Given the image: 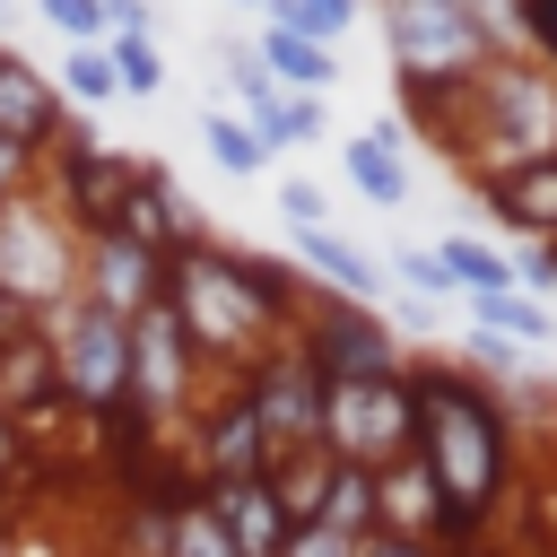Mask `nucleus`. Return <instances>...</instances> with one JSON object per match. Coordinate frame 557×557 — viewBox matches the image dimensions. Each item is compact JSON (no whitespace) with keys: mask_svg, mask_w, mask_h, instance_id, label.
I'll use <instances>...</instances> for the list:
<instances>
[{"mask_svg":"<svg viewBox=\"0 0 557 557\" xmlns=\"http://www.w3.org/2000/svg\"><path fill=\"white\" fill-rule=\"evenodd\" d=\"M409 409H418V470L435 487V531L444 540H479L487 513L505 505V409L453 374V366H418L409 374Z\"/></svg>","mask_w":557,"mask_h":557,"instance_id":"nucleus-1","label":"nucleus"},{"mask_svg":"<svg viewBox=\"0 0 557 557\" xmlns=\"http://www.w3.org/2000/svg\"><path fill=\"white\" fill-rule=\"evenodd\" d=\"M9 470H26V453H17V435L0 426V479H9Z\"/></svg>","mask_w":557,"mask_h":557,"instance_id":"nucleus-40","label":"nucleus"},{"mask_svg":"<svg viewBox=\"0 0 557 557\" xmlns=\"http://www.w3.org/2000/svg\"><path fill=\"white\" fill-rule=\"evenodd\" d=\"M61 418H70V400L52 374V339L26 331L17 348H0V426L17 435V453H35V435H52Z\"/></svg>","mask_w":557,"mask_h":557,"instance_id":"nucleus-13","label":"nucleus"},{"mask_svg":"<svg viewBox=\"0 0 557 557\" xmlns=\"http://www.w3.org/2000/svg\"><path fill=\"white\" fill-rule=\"evenodd\" d=\"M235 392L252 400V418H261V435H270V470H278L287 453H322V374H313L305 348H261V357L235 374Z\"/></svg>","mask_w":557,"mask_h":557,"instance_id":"nucleus-7","label":"nucleus"},{"mask_svg":"<svg viewBox=\"0 0 557 557\" xmlns=\"http://www.w3.org/2000/svg\"><path fill=\"white\" fill-rule=\"evenodd\" d=\"M200 139H209V157H218V174H235V183H252V174L270 165V148H261V131H252L244 113H200Z\"/></svg>","mask_w":557,"mask_h":557,"instance_id":"nucleus-22","label":"nucleus"},{"mask_svg":"<svg viewBox=\"0 0 557 557\" xmlns=\"http://www.w3.org/2000/svg\"><path fill=\"white\" fill-rule=\"evenodd\" d=\"M165 313L183 322V339H191L200 366H235V374L278 339V322H270V305L252 296L244 261H235L226 244H209V235L165 261Z\"/></svg>","mask_w":557,"mask_h":557,"instance_id":"nucleus-2","label":"nucleus"},{"mask_svg":"<svg viewBox=\"0 0 557 557\" xmlns=\"http://www.w3.org/2000/svg\"><path fill=\"white\" fill-rule=\"evenodd\" d=\"M252 61L270 70V87H278V96H322V87L339 78V61H331L322 44H305V35H287V26H261Z\"/></svg>","mask_w":557,"mask_h":557,"instance_id":"nucleus-20","label":"nucleus"},{"mask_svg":"<svg viewBox=\"0 0 557 557\" xmlns=\"http://www.w3.org/2000/svg\"><path fill=\"white\" fill-rule=\"evenodd\" d=\"M226 87H235V104H244V122H261V113L278 104V87H270V70H261L252 52H226Z\"/></svg>","mask_w":557,"mask_h":557,"instance_id":"nucleus-31","label":"nucleus"},{"mask_svg":"<svg viewBox=\"0 0 557 557\" xmlns=\"http://www.w3.org/2000/svg\"><path fill=\"white\" fill-rule=\"evenodd\" d=\"M35 17L70 44H104V0H35Z\"/></svg>","mask_w":557,"mask_h":557,"instance_id":"nucleus-30","label":"nucleus"},{"mask_svg":"<svg viewBox=\"0 0 557 557\" xmlns=\"http://www.w3.org/2000/svg\"><path fill=\"white\" fill-rule=\"evenodd\" d=\"M0 9H9V0H0Z\"/></svg>","mask_w":557,"mask_h":557,"instance_id":"nucleus-42","label":"nucleus"},{"mask_svg":"<svg viewBox=\"0 0 557 557\" xmlns=\"http://www.w3.org/2000/svg\"><path fill=\"white\" fill-rule=\"evenodd\" d=\"M392 270L409 278V296H453V270H444L435 252H418V244H400V252H392Z\"/></svg>","mask_w":557,"mask_h":557,"instance_id":"nucleus-33","label":"nucleus"},{"mask_svg":"<svg viewBox=\"0 0 557 557\" xmlns=\"http://www.w3.org/2000/svg\"><path fill=\"white\" fill-rule=\"evenodd\" d=\"M435 261H444V270H453V287H470V296H505V287H513V261H505L496 244L453 235V244H435Z\"/></svg>","mask_w":557,"mask_h":557,"instance_id":"nucleus-24","label":"nucleus"},{"mask_svg":"<svg viewBox=\"0 0 557 557\" xmlns=\"http://www.w3.org/2000/svg\"><path fill=\"white\" fill-rule=\"evenodd\" d=\"M78 235H70V218L52 209V200H35V191H17L9 209H0V296H17L35 322H52V313H70L78 305Z\"/></svg>","mask_w":557,"mask_h":557,"instance_id":"nucleus-3","label":"nucleus"},{"mask_svg":"<svg viewBox=\"0 0 557 557\" xmlns=\"http://www.w3.org/2000/svg\"><path fill=\"white\" fill-rule=\"evenodd\" d=\"M52 87H61V104H113V96H122V78H113L104 44H70V52H61V70H52Z\"/></svg>","mask_w":557,"mask_h":557,"instance_id":"nucleus-23","label":"nucleus"},{"mask_svg":"<svg viewBox=\"0 0 557 557\" xmlns=\"http://www.w3.org/2000/svg\"><path fill=\"white\" fill-rule=\"evenodd\" d=\"M487 200H496V218H513L522 235H548V244H557V157L487 174Z\"/></svg>","mask_w":557,"mask_h":557,"instance_id":"nucleus-19","label":"nucleus"},{"mask_svg":"<svg viewBox=\"0 0 557 557\" xmlns=\"http://www.w3.org/2000/svg\"><path fill=\"white\" fill-rule=\"evenodd\" d=\"M26 174H35V157H26V148H9V139H0V209H9V200H17V191H26Z\"/></svg>","mask_w":557,"mask_h":557,"instance_id":"nucleus-37","label":"nucleus"},{"mask_svg":"<svg viewBox=\"0 0 557 557\" xmlns=\"http://www.w3.org/2000/svg\"><path fill=\"white\" fill-rule=\"evenodd\" d=\"M113 35H157L148 0H104V44H113Z\"/></svg>","mask_w":557,"mask_h":557,"instance_id":"nucleus-36","label":"nucleus"},{"mask_svg":"<svg viewBox=\"0 0 557 557\" xmlns=\"http://www.w3.org/2000/svg\"><path fill=\"white\" fill-rule=\"evenodd\" d=\"M305 357H313V374L322 383H374V374H400V348H392V322L383 313H366V305H313L305 313V339H296Z\"/></svg>","mask_w":557,"mask_h":557,"instance_id":"nucleus-10","label":"nucleus"},{"mask_svg":"<svg viewBox=\"0 0 557 557\" xmlns=\"http://www.w3.org/2000/svg\"><path fill=\"white\" fill-rule=\"evenodd\" d=\"M479 331H496V339H513V348H522V339H548V313H540L531 296H513V287H505V296H479Z\"/></svg>","mask_w":557,"mask_h":557,"instance_id":"nucleus-28","label":"nucleus"},{"mask_svg":"<svg viewBox=\"0 0 557 557\" xmlns=\"http://www.w3.org/2000/svg\"><path fill=\"white\" fill-rule=\"evenodd\" d=\"M313 522L366 548V540L383 531V505H374V470H348V461H331V479H322V513H313Z\"/></svg>","mask_w":557,"mask_h":557,"instance_id":"nucleus-21","label":"nucleus"},{"mask_svg":"<svg viewBox=\"0 0 557 557\" xmlns=\"http://www.w3.org/2000/svg\"><path fill=\"white\" fill-rule=\"evenodd\" d=\"M104 61H113L122 96H165V52H157V35H113Z\"/></svg>","mask_w":557,"mask_h":557,"instance_id":"nucleus-26","label":"nucleus"},{"mask_svg":"<svg viewBox=\"0 0 557 557\" xmlns=\"http://www.w3.org/2000/svg\"><path fill=\"white\" fill-rule=\"evenodd\" d=\"M513 26L540 44V61H557V0H513Z\"/></svg>","mask_w":557,"mask_h":557,"instance_id":"nucleus-35","label":"nucleus"},{"mask_svg":"<svg viewBox=\"0 0 557 557\" xmlns=\"http://www.w3.org/2000/svg\"><path fill=\"white\" fill-rule=\"evenodd\" d=\"M261 17H270V26H287V35H305V44H322V52H331V44H339V35H348V26H357V0H270V9H261Z\"/></svg>","mask_w":557,"mask_h":557,"instance_id":"nucleus-25","label":"nucleus"},{"mask_svg":"<svg viewBox=\"0 0 557 557\" xmlns=\"http://www.w3.org/2000/svg\"><path fill=\"white\" fill-rule=\"evenodd\" d=\"M44 339H52V374H61V400L78 409V418H113L122 400H131V322H113V313H96L87 296L70 305V313H52V322H35Z\"/></svg>","mask_w":557,"mask_h":557,"instance_id":"nucleus-4","label":"nucleus"},{"mask_svg":"<svg viewBox=\"0 0 557 557\" xmlns=\"http://www.w3.org/2000/svg\"><path fill=\"white\" fill-rule=\"evenodd\" d=\"M191 383H200V357H191V339H183V322L165 313V296L131 322V418L148 426V435H165V418L191 400Z\"/></svg>","mask_w":557,"mask_h":557,"instance_id":"nucleus-8","label":"nucleus"},{"mask_svg":"<svg viewBox=\"0 0 557 557\" xmlns=\"http://www.w3.org/2000/svg\"><path fill=\"white\" fill-rule=\"evenodd\" d=\"M235 9H270V0H235Z\"/></svg>","mask_w":557,"mask_h":557,"instance_id":"nucleus-41","label":"nucleus"},{"mask_svg":"<svg viewBox=\"0 0 557 557\" xmlns=\"http://www.w3.org/2000/svg\"><path fill=\"white\" fill-rule=\"evenodd\" d=\"M296 261H305V270H313V278H322L339 305H374V296H383V270H374V261H366L348 235H331V226L296 235Z\"/></svg>","mask_w":557,"mask_h":557,"instance_id":"nucleus-18","label":"nucleus"},{"mask_svg":"<svg viewBox=\"0 0 557 557\" xmlns=\"http://www.w3.org/2000/svg\"><path fill=\"white\" fill-rule=\"evenodd\" d=\"M78 296H87L96 313H113V322H139V313L165 296V261L139 252L131 235H87V252H78Z\"/></svg>","mask_w":557,"mask_h":557,"instance_id":"nucleus-12","label":"nucleus"},{"mask_svg":"<svg viewBox=\"0 0 557 557\" xmlns=\"http://www.w3.org/2000/svg\"><path fill=\"white\" fill-rule=\"evenodd\" d=\"M278 557H357V540H339V531H322V522H296Z\"/></svg>","mask_w":557,"mask_h":557,"instance_id":"nucleus-34","label":"nucleus"},{"mask_svg":"<svg viewBox=\"0 0 557 557\" xmlns=\"http://www.w3.org/2000/svg\"><path fill=\"white\" fill-rule=\"evenodd\" d=\"M61 131H70V104H61L52 70H35V61L0 52V139H9V148H26V157H44Z\"/></svg>","mask_w":557,"mask_h":557,"instance_id":"nucleus-15","label":"nucleus"},{"mask_svg":"<svg viewBox=\"0 0 557 557\" xmlns=\"http://www.w3.org/2000/svg\"><path fill=\"white\" fill-rule=\"evenodd\" d=\"M409 139H400V122H374V131H357V139H339V157H348V183L374 200V209H400L409 200V157H400Z\"/></svg>","mask_w":557,"mask_h":557,"instance_id":"nucleus-17","label":"nucleus"},{"mask_svg":"<svg viewBox=\"0 0 557 557\" xmlns=\"http://www.w3.org/2000/svg\"><path fill=\"white\" fill-rule=\"evenodd\" d=\"M191 461H200V487L270 479V435H261V418H252V400H244L235 383L191 418Z\"/></svg>","mask_w":557,"mask_h":557,"instance_id":"nucleus-11","label":"nucleus"},{"mask_svg":"<svg viewBox=\"0 0 557 557\" xmlns=\"http://www.w3.org/2000/svg\"><path fill=\"white\" fill-rule=\"evenodd\" d=\"M44 157H52V209L70 218V235H78V244L104 235V226H113V200H122V183H131V157H113L104 139H87L78 122H70Z\"/></svg>","mask_w":557,"mask_h":557,"instance_id":"nucleus-9","label":"nucleus"},{"mask_svg":"<svg viewBox=\"0 0 557 557\" xmlns=\"http://www.w3.org/2000/svg\"><path fill=\"white\" fill-rule=\"evenodd\" d=\"M461 104H479V139H496V165H487V174L557 157V78H548V70L487 61V70L461 87Z\"/></svg>","mask_w":557,"mask_h":557,"instance_id":"nucleus-6","label":"nucleus"},{"mask_svg":"<svg viewBox=\"0 0 557 557\" xmlns=\"http://www.w3.org/2000/svg\"><path fill=\"white\" fill-rule=\"evenodd\" d=\"M252 131H261L270 157H278V148H313V139H322V96H278Z\"/></svg>","mask_w":557,"mask_h":557,"instance_id":"nucleus-27","label":"nucleus"},{"mask_svg":"<svg viewBox=\"0 0 557 557\" xmlns=\"http://www.w3.org/2000/svg\"><path fill=\"white\" fill-rule=\"evenodd\" d=\"M174 557H235V548H226V531L209 522V505H200V487H191V496L174 505Z\"/></svg>","mask_w":557,"mask_h":557,"instance_id":"nucleus-29","label":"nucleus"},{"mask_svg":"<svg viewBox=\"0 0 557 557\" xmlns=\"http://www.w3.org/2000/svg\"><path fill=\"white\" fill-rule=\"evenodd\" d=\"M418 444V409H409V374H374V383H322V453L348 470H392Z\"/></svg>","mask_w":557,"mask_h":557,"instance_id":"nucleus-5","label":"nucleus"},{"mask_svg":"<svg viewBox=\"0 0 557 557\" xmlns=\"http://www.w3.org/2000/svg\"><path fill=\"white\" fill-rule=\"evenodd\" d=\"M104 235H131L139 252L174 261L183 244H200V218H191V200L174 191V174H165V165H131V183H122V200H113V226H104Z\"/></svg>","mask_w":557,"mask_h":557,"instance_id":"nucleus-14","label":"nucleus"},{"mask_svg":"<svg viewBox=\"0 0 557 557\" xmlns=\"http://www.w3.org/2000/svg\"><path fill=\"white\" fill-rule=\"evenodd\" d=\"M26 331H35V313H26V305H17V296H0V348H17V339H26Z\"/></svg>","mask_w":557,"mask_h":557,"instance_id":"nucleus-39","label":"nucleus"},{"mask_svg":"<svg viewBox=\"0 0 557 557\" xmlns=\"http://www.w3.org/2000/svg\"><path fill=\"white\" fill-rule=\"evenodd\" d=\"M357 557H435V548H426V540H392V531H374Z\"/></svg>","mask_w":557,"mask_h":557,"instance_id":"nucleus-38","label":"nucleus"},{"mask_svg":"<svg viewBox=\"0 0 557 557\" xmlns=\"http://www.w3.org/2000/svg\"><path fill=\"white\" fill-rule=\"evenodd\" d=\"M200 505H209V522L226 531L235 557H278V548H287V513H278V496H270V479L200 487Z\"/></svg>","mask_w":557,"mask_h":557,"instance_id":"nucleus-16","label":"nucleus"},{"mask_svg":"<svg viewBox=\"0 0 557 557\" xmlns=\"http://www.w3.org/2000/svg\"><path fill=\"white\" fill-rule=\"evenodd\" d=\"M278 218H287L296 235H313V226H331V200H322V183H305V174H287V183H278Z\"/></svg>","mask_w":557,"mask_h":557,"instance_id":"nucleus-32","label":"nucleus"}]
</instances>
